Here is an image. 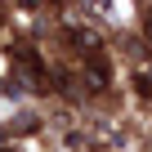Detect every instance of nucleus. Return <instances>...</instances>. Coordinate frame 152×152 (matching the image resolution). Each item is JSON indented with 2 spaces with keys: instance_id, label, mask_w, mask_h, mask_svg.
<instances>
[{
  "instance_id": "obj_1",
  "label": "nucleus",
  "mask_w": 152,
  "mask_h": 152,
  "mask_svg": "<svg viewBox=\"0 0 152 152\" xmlns=\"http://www.w3.org/2000/svg\"><path fill=\"white\" fill-rule=\"evenodd\" d=\"M81 72H85V85H90V90H107V85H112V72H107V63H103L99 54H94V58H85V67H81Z\"/></svg>"
},
{
  "instance_id": "obj_2",
  "label": "nucleus",
  "mask_w": 152,
  "mask_h": 152,
  "mask_svg": "<svg viewBox=\"0 0 152 152\" xmlns=\"http://www.w3.org/2000/svg\"><path fill=\"white\" fill-rule=\"evenodd\" d=\"M76 45L90 49V54H99V36H94V31H76Z\"/></svg>"
}]
</instances>
